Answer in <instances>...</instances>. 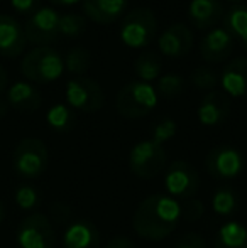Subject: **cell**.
I'll use <instances>...</instances> for the list:
<instances>
[{
	"instance_id": "obj_16",
	"label": "cell",
	"mask_w": 247,
	"mask_h": 248,
	"mask_svg": "<svg viewBox=\"0 0 247 248\" xmlns=\"http://www.w3.org/2000/svg\"><path fill=\"white\" fill-rule=\"evenodd\" d=\"M225 9L220 0H191L188 5V17L197 29H214L218 20L224 19Z\"/></svg>"
},
{
	"instance_id": "obj_24",
	"label": "cell",
	"mask_w": 247,
	"mask_h": 248,
	"mask_svg": "<svg viewBox=\"0 0 247 248\" xmlns=\"http://www.w3.org/2000/svg\"><path fill=\"white\" fill-rule=\"evenodd\" d=\"M48 124L53 130L56 132H69L73 127H75V122L76 117L73 113V110L66 105H54V107L49 108L48 111V117H46Z\"/></svg>"
},
{
	"instance_id": "obj_4",
	"label": "cell",
	"mask_w": 247,
	"mask_h": 248,
	"mask_svg": "<svg viewBox=\"0 0 247 248\" xmlns=\"http://www.w3.org/2000/svg\"><path fill=\"white\" fill-rule=\"evenodd\" d=\"M158 34V19L149 9L131 10L120 26V39L125 46L141 49L154 41Z\"/></svg>"
},
{
	"instance_id": "obj_17",
	"label": "cell",
	"mask_w": 247,
	"mask_h": 248,
	"mask_svg": "<svg viewBox=\"0 0 247 248\" xmlns=\"http://www.w3.org/2000/svg\"><path fill=\"white\" fill-rule=\"evenodd\" d=\"M85 16L95 24H112L127 9V0H82Z\"/></svg>"
},
{
	"instance_id": "obj_2",
	"label": "cell",
	"mask_w": 247,
	"mask_h": 248,
	"mask_svg": "<svg viewBox=\"0 0 247 248\" xmlns=\"http://www.w3.org/2000/svg\"><path fill=\"white\" fill-rule=\"evenodd\" d=\"M20 71L33 83L56 81L65 71V59L56 49L49 46L34 47L24 56Z\"/></svg>"
},
{
	"instance_id": "obj_10",
	"label": "cell",
	"mask_w": 247,
	"mask_h": 248,
	"mask_svg": "<svg viewBox=\"0 0 247 248\" xmlns=\"http://www.w3.org/2000/svg\"><path fill=\"white\" fill-rule=\"evenodd\" d=\"M165 186L171 198L191 199L200 189L198 170L186 160H175L166 170Z\"/></svg>"
},
{
	"instance_id": "obj_20",
	"label": "cell",
	"mask_w": 247,
	"mask_h": 248,
	"mask_svg": "<svg viewBox=\"0 0 247 248\" xmlns=\"http://www.w3.org/2000/svg\"><path fill=\"white\" fill-rule=\"evenodd\" d=\"M41 93L36 86L26 81H17L7 92V103L9 107L16 108L19 111H34L41 107Z\"/></svg>"
},
{
	"instance_id": "obj_13",
	"label": "cell",
	"mask_w": 247,
	"mask_h": 248,
	"mask_svg": "<svg viewBox=\"0 0 247 248\" xmlns=\"http://www.w3.org/2000/svg\"><path fill=\"white\" fill-rule=\"evenodd\" d=\"M234 37L224 27H214L200 43V54L207 62H222L232 54Z\"/></svg>"
},
{
	"instance_id": "obj_35",
	"label": "cell",
	"mask_w": 247,
	"mask_h": 248,
	"mask_svg": "<svg viewBox=\"0 0 247 248\" xmlns=\"http://www.w3.org/2000/svg\"><path fill=\"white\" fill-rule=\"evenodd\" d=\"M41 5V0H12V7L19 14H31L33 16Z\"/></svg>"
},
{
	"instance_id": "obj_27",
	"label": "cell",
	"mask_w": 247,
	"mask_h": 248,
	"mask_svg": "<svg viewBox=\"0 0 247 248\" xmlns=\"http://www.w3.org/2000/svg\"><path fill=\"white\" fill-rule=\"evenodd\" d=\"M183 90H185V79L176 73H166L158 78L156 93L161 95L163 98H175L181 95Z\"/></svg>"
},
{
	"instance_id": "obj_3",
	"label": "cell",
	"mask_w": 247,
	"mask_h": 248,
	"mask_svg": "<svg viewBox=\"0 0 247 248\" xmlns=\"http://www.w3.org/2000/svg\"><path fill=\"white\" fill-rule=\"evenodd\" d=\"M158 105V93L149 83L131 81L117 93L115 107L125 118H141L149 115Z\"/></svg>"
},
{
	"instance_id": "obj_22",
	"label": "cell",
	"mask_w": 247,
	"mask_h": 248,
	"mask_svg": "<svg viewBox=\"0 0 247 248\" xmlns=\"http://www.w3.org/2000/svg\"><path fill=\"white\" fill-rule=\"evenodd\" d=\"M224 29L242 43L247 41V7L234 5L224 14Z\"/></svg>"
},
{
	"instance_id": "obj_40",
	"label": "cell",
	"mask_w": 247,
	"mask_h": 248,
	"mask_svg": "<svg viewBox=\"0 0 247 248\" xmlns=\"http://www.w3.org/2000/svg\"><path fill=\"white\" fill-rule=\"evenodd\" d=\"M5 219V204H3V201H0V223Z\"/></svg>"
},
{
	"instance_id": "obj_31",
	"label": "cell",
	"mask_w": 247,
	"mask_h": 248,
	"mask_svg": "<svg viewBox=\"0 0 247 248\" xmlns=\"http://www.w3.org/2000/svg\"><path fill=\"white\" fill-rule=\"evenodd\" d=\"M176 130H178V127H176V122L171 120V118H163V120H159L158 124L152 127V142H156V144L163 145L165 142L171 140L173 137L176 135Z\"/></svg>"
},
{
	"instance_id": "obj_39",
	"label": "cell",
	"mask_w": 247,
	"mask_h": 248,
	"mask_svg": "<svg viewBox=\"0 0 247 248\" xmlns=\"http://www.w3.org/2000/svg\"><path fill=\"white\" fill-rule=\"evenodd\" d=\"M7 107H9V103H7V101H3V100H0V117H3V115H5Z\"/></svg>"
},
{
	"instance_id": "obj_7",
	"label": "cell",
	"mask_w": 247,
	"mask_h": 248,
	"mask_svg": "<svg viewBox=\"0 0 247 248\" xmlns=\"http://www.w3.org/2000/svg\"><path fill=\"white\" fill-rule=\"evenodd\" d=\"M168 162V155L163 145L152 140H144L134 145L129 154V166L131 170L141 179H151L158 176Z\"/></svg>"
},
{
	"instance_id": "obj_29",
	"label": "cell",
	"mask_w": 247,
	"mask_h": 248,
	"mask_svg": "<svg viewBox=\"0 0 247 248\" xmlns=\"http://www.w3.org/2000/svg\"><path fill=\"white\" fill-rule=\"evenodd\" d=\"M16 202L20 209H34L41 202V194L31 184H22L16 189Z\"/></svg>"
},
{
	"instance_id": "obj_25",
	"label": "cell",
	"mask_w": 247,
	"mask_h": 248,
	"mask_svg": "<svg viewBox=\"0 0 247 248\" xmlns=\"http://www.w3.org/2000/svg\"><path fill=\"white\" fill-rule=\"evenodd\" d=\"M212 208L220 216H232L239 208L237 194L232 187H220L212 198Z\"/></svg>"
},
{
	"instance_id": "obj_23",
	"label": "cell",
	"mask_w": 247,
	"mask_h": 248,
	"mask_svg": "<svg viewBox=\"0 0 247 248\" xmlns=\"http://www.w3.org/2000/svg\"><path fill=\"white\" fill-rule=\"evenodd\" d=\"M161 68H163L161 58L156 52H142L141 56H137L134 64L135 75L144 83L158 79L159 75H161Z\"/></svg>"
},
{
	"instance_id": "obj_1",
	"label": "cell",
	"mask_w": 247,
	"mask_h": 248,
	"mask_svg": "<svg viewBox=\"0 0 247 248\" xmlns=\"http://www.w3.org/2000/svg\"><path fill=\"white\" fill-rule=\"evenodd\" d=\"M181 218V206L175 198L154 194L146 198L134 213L132 226L141 238L159 242L169 236Z\"/></svg>"
},
{
	"instance_id": "obj_8",
	"label": "cell",
	"mask_w": 247,
	"mask_h": 248,
	"mask_svg": "<svg viewBox=\"0 0 247 248\" xmlns=\"http://www.w3.org/2000/svg\"><path fill=\"white\" fill-rule=\"evenodd\" d=\"M56 233L53 223L43 213H34L20 223L17 230V245L20 248H54Z\"/></svg>"
},
{
	"instance_id": "obj_21",
	"label": "cell",
	"mask_w": 247,
	"mask_h": 248,
	"mask_svg": "<svg viewBox=\"0 0 247 248\" xmlns=\"http://www.w3.org/2000/svg\"><path fill=\"white\" fill-rule=\"evenodd\" d=\"M215 248H247V228L237 221H229L218 230Z\"/></svg>"
},
{
	"instance_id": "obj_14",
	"label": "cell",
	"mask_w": 247,
	"mask_h": 248,
	"mask_svg": "<svg viewBox=\"0 0 247 248\" xmlns=\"http://www.w3.org/2000/svg\"><path fill=\"white\" fill-rule=\"evenodd\" d=\"M158 47L165 56L181 58L193 47V34L185 24H173L159 36Z\"/></svg>"
},
{
	"instance_id": "obj_6",
	"label": "cell",
	"mask_w": 247,
	"mask_h": 248,
	"mask_svg": "<svg viewBox=\"0 0 247 248\" xmlns=\"http://www.w3.org/2000/svg\"><path fill=\"white\" fill-rule=\"evenodd\" d=\"M66 101L69 108L85 113H95L105 105V93L102 86L92 78L78 76L66 83Z\"/></svg>"
},
{
	"instance_id": "obj_38",
	"label": "cell",
	"mask_w": 247,
	"mask_h": 248,
	"mask_svg": "<svg viewBox=\"0 0 247 248\" xmlns=\"http://www.w3.org/2000/svg\"><path fill=\"white\" fill-rule=\"evenodd\" d=\"M49 2L56 3V5H73V3L80 2V0H49Z\"/></svg>"
},
{
	"instance_id": "obj_12",
	"label": "cell",
	"mask_w": 247,
	"mask_h": 248,
	"mask_svg": "<svg viewBox=\"0 0 247 248\" xmlns=\"http://www.w3.org/2000/svg\"><path fill=\"white\" fill-rule=\"evenodd\" d=\"M26 32L19 20L0 14V56L17 58L26 49Z\"/></svg>"
},
{
	"instance_id": "obj_32",
	"label": "cell",
	"mask_w": 247,
	"mask_h": 248,
	"mask_svg": "<svg viewBox=\"0 0 247 248\" xmlns=\"http://www.w3.org/2000/svg\"><path fill=\"white\" fill-rule=\"evenodd\" d=\"M49 221H54L56 225H71L73 209L66 202H53L49 206Z\"/></svg>"
},
{
	"instance_id": "obj_19",
	"label": "cell",
	"mask_w": 247,
	"mask_h": 248,
	"mask_svg": "<svg viewBox=\"0 0 247 248\" xmlns=\"http://www.w3.org/2000/svg\"><path fill=\"white\" fill-rule=\"evenodd\" d=\"M222 90L235 98L247 96V58H235L222 71Z\"/></svg>"
},
{
	"instance_id": "obj_34",
	"label": "cell",
	"mask_w": 247,
	"mask_h": 248,
	"mask_svg": "<svg viewBox=\"0 0 247 248\" xmlns=\"http://www.w3.org/2000/svg\"><path fill=\"white\" fill-rule=\"evenodd\" d=\"M176 248H208V247H207V243H205V240L201 238L198 233L190 232L180 238Z\"/></svg>"
},
{
	"instance_id": "obj_30",
	"label": "cell",
	"mask_w": 247,
	"mask_h": 248,
	"mask_svg": "<svg viewBox=\"0 0 247 248\" xmlns=\"http://www.w3.org/2000/svg\"><path fill=\"white\" fill-rule=\"evenodd\" d=\"M191 83L198 90H214L218 83V75L208 66H200L191 73Z\"/></svg>"
},
{
	"instance_id": "obj_36",
	"label": "cell",
	"mask_w": 247,
	"mask_h": 248,
	"mask_svg": "<svg viewBox=\"0 0 247 248\" xmlns=\"http://www.w3.org/2000/svg\"><path fill=\"white\" fill-rule=\"evenodd\" d=\"M105 248H137L135 243L132 240L125 238V236H117V238H112L109 242V245Z\"/></svg>"
},
{
	"instance_id": "obj_5",
	"label": "cell",
	"mask_w": 247,
	"mask_h": 248,
	"mask_svg": "<svg viewBox=\"0 0 247 248\" xmlns=\"http://www.w3.org/2000/svg\"><path fill=\"white\" fill-rule=\"evenodd\" d=\"M14 169L26 179H36L48 167V147L39 139H22L12 154Z\"/></svg>"
},
{
	"instance_id": "obj_26",
	"label": "cell",
	"mask_w": 247,
	"mask_h": 248,
	"mask_svg": "<svg viewBox=\"0 0 247 248\" xmlns=\"http://www.w3.org/2000/svg\"><path fill=\"white\" fill-rule=\"evenodd\" d=\"M90 62H92V56H90L88 49L85 47H73L66 54L65 59V68L68 69L71 75L82 76L83 73L88 71Z\"/></svg>"
},
{
	"instance_id": "obj_37",
	"label": "cell",
	"mask_w": 247,
	"mask_h": 248,
	"mask_svg": "<svg viewBox=\"0 0 247 248\" xmlns=\"http://www.w3.org/2000/svg\"><path fill=\"white\" fill-rule=\"evenodd\" d=\"M5 86H7V71L3 69V66L0 64V95L5 92Z\"/></svg>"
},
{
	"instance_id": "obj_15",
	"label": "cell",
	"mask_w": 247,
	"mask_h": 248,
	"mask_svg": "<svg viewBox=\"0 0 247 248\" xmlns=\"http://www.w3.org/2000/svg\"><path fill=\"white\" fill-rule=\"evenodd\" d=\"M231 113V98L224 92H208L198 107V120L207 127H215L225 122Z\"/></svg>"
},
{
	"instance_id": "obj_18",
	"label": "cell",
	"mask_w": 247,
	"mask_h": 248,
	"mask_svg": "<svg viewBox=\"0 0 247 248\" xmlns=\"http://www.w3.org/2000/svg\"><path fill=\"white\" fill-rule=\"evenodd\" d=\"M100 232L88 219H78L68 226L63 238L65 248H100Z\"/></svg>"
},
{
	"instance_id": "obj_41",
	"label": "cell",
	"mask_w": 247,
	"mask_h": 248,
	"mask_svg": "<svg viewBox=\"0 0 247 248\" xmlns=\"http://www.w3.org/2000/svg\"><path fill=\"white\" fill-rule=\"evenodd\" d=\"M229 2H241V0H229Z\"/></svg>"
},
{
	"instance_id": "obj_28",
	"label": "cell",
	"mask_w": 247,
	"mask_h": 248,
	"mask_svg": "<svg viewBox=\"0 0 247 248\" xmlns=\"http://www.w3.org/2000/svg\"><path fill=\"white\" fill-rule=\"evenodd\" d=\"M86 29V19L78 14L60 16V34L66 37H78Z\"/></svg>"
},
{
	"instance_id": "obj_11",
	"label": "cell",
	"mask_w": 247,
	"mask_h": 248,
	"mask_svg": "<svg viewBox=\"0 0 247 248\" xmlns=\"http://www.w3.org/2000/svg\"><path fill=\"white\" fill-rule=\"evenodd\" d=\"M205 167L214 179H234L242 172L244 157L237 149L231 147V145H218L208 152L207 159H205Z\"/></svg>"
},
{
	"instance_id": "obj_9",
	"label": "cell",
	"mask_w": 247,
	"mask_h": 248,
	"mask_svg": "<svg viewBox=\"0 0 247 248\" xmlns=\"http://www.w3.org/2000/svg\"><path fill=\"white\" fill-rule=\"evenodd\" d=\"M27 43L34 46H49L60 36V14L51 7H41L24 26Z\"/></svg>"
},
{
	"instance_id": "obj_33",
	"label": "cell",
	"mask_w": 247,
	"mask_h": 248,
	"mask_svg": "<svg viewBox=\"0 0 247 248\" xmlns=\"http://www.w3.org/2000/svg\"><path fill=\"white\" fill-rule=\"evenodd\" d=\"M203 202L200 199H186L185 204H181V216L186 221H198V219L203 216Z\"/></svg>"
},
{
	"instance_id": "obj_42",
	"label": "cell",
	"mask_w": 247,
	"mask_h": 248,
	"mask_svg": "<svg viewBox=\"0 0 247 248\" xmlns=\"http://www.w3.org/2000/svg\"><path fill=\"white\" fill-rule=\"evenodd\" d=\"M244 46H246V49H247V41H244Z\"/></svg>"
}]
</instances>
